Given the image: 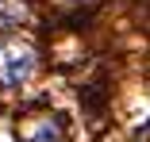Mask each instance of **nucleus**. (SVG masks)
I'll use <instances>...</instances> for the list:
<instances>
[{
	"label": "nucleus",
	"instance_id": "nucleus-2",
	"mask_svg": "<svg viewBox=\"0 0 150 142\" xmlns=\"http://www.w3.org/2000/svg\"><path fill=\"white\" fill-rule=\"evenodd\" d=\"M23 142H62V119H46V123H39L35 134H23Z\"/></svg>",
	"mask_w": 150,
	"mask_h": 142
},
{
	"label": "nucleus",
	"instance_id": "nucleus-1",
	"mask_svg": "<svg viewBox=\"0 0 150 142\" xmlns=\"http://www.w3.org/2000/svg\"><path fill=\"white\" fill-rule=\"evenodd\" d=\"M35 73V50L23 42H4L0 46V84H23Z\"/></svg>",
	"mask_w": 150,
	"mask_h": 142
},
{
	"label": "nucleus",
	"instance_id": "nucleus-3",
	"mask_svg": "<svg viewBox=\"0 0 150 142\" xmlns=\"http://www.w3.org/2000/svg\"><path fill=\"white\" fill-rule=\"evenodd\" d=\"M23 19H27L23 4H16V0H4V4H0V27H19Z\"/></svg>",
	"mask_w": 150,
	"mask_h": 142
}]
</instances>
